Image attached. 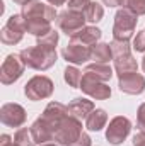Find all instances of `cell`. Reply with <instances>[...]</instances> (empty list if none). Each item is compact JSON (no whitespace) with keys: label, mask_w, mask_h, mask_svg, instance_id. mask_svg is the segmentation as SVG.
Returning <instances> with one entry per match:
<instances>
[{"label":"cell","mask_w":145,"mask_h":146,"mask_svg":"<svg viewBox=\"0 0 145 146\" xmlns=\"http://www.w3.org/2000/svg\"><path fill=\"white\" fill-rule=\"evenodd\" d=\"M21 60L24 61V65L31 70L36 72H44L48 68H51L56 63V49L51 48H44V46H33V48H26L19 53Z\"/></svg>","instance_id":"obj_1"},{"label":"cell","mask_w":145,"mask_h":146,"mask_svg":"<svg viewBox=\"0 0 145 146\" xmlns=\"http://www.w3.org/2000/svg\"><path fill=\"white\" fill-rule=\"evenodd\" d=\"M138 15L133 14L128 9H119L114 15V26H113V39L119 41H130L135 27H137Z\"/></svg>","instance_id":"obj_2"},{"label":"cell","mask_w":145,"mask_h":146,"mask_svg":"<svg viewBox=\"0 0 145 146\" xmlns=\"http://www.w3.org/2000/svg\"><path fill=\"white\" fill-rule=\"evenodd\" d=\"M82 121L68 115L55 133V141L60 146H72L82 134Z\"/></svg>","instance_id":"obj_3"},{"label":"cell","mask_w":145,"mask_h":146,"mask_svg":"<svg viewBox=\"0 0 145 146\" xmlns=\"http://www.w3.org/2000/svg\"><path fill=\"white\" fill-rule=\"evenodd\" d=\"M53 88H55V85H53V82H51L48 76L36 75V76H33V78L26 83L24 94H26V97H28L29 100H34V102H36V100H43V99L51 97Z\"/></svg>","instance_id":"obj_4"},{"label":"cell","mask_w":145,"mask_h":146,"mask_svg":"<svg viewBox=\"0 0 145 146\" xmlns=\"http://www.w3.org/2000/svg\"><path fill=\"white\" fill-rule=\"evenodd\" d=\"M24 68H26V65L19 54H9L0 66V82L3 85H10V83L17 82L22 76Z\"/></svg>","instance_id":"obj_5"},{"label":"cell","mask_w":145,"mask_h":146,"mask_svg":"<svg viewBox=\"0 0 145 146\" xmlns=\"http://www.w3.org/2000/svg\"><path fill=\"white\" fill-rule=\"evenodd\" d=\"M56 27L65 33L67 36H72L77 31H80L82 27H85V15L82 12H75V10H63L58 14L56 17Z\"/></svg>","instance_id":"obj_6"},{"label":"cell","mask_w":145,"mask_h":146,"mask_svg":"<svg viewBox=\"0 0 145 146\" xmlns=\"http://www.w3.org/2000/svg\"><path fill=\"white\" fill-rule=\"evenodd\" d=\"M24 19H44V21H56L58 14L56 9L53 5L43 3L41 0H29L28 3L22 5V12Z\"/></svg>","instance_id":"obj_7"},{"label":"cell","mask_w":145,"mask_h":146,"mask_svg":"<svg viewBox=\"0 0 145 146\" xmlns=\"http://www.w3.org/2000/svg\"><path fill=\"white\" fill-rule=\"evenodd\" d=\"M70 114H68V107L67 106H63V104H60V102H50L44 110H43V114H41V121L46 124V126H50L51 127V131L53 133H56L58 131V127H60V124L68 117Z\"/></svg>","instance_id":"obj_8"},{"label":"cell","mask_w":145,"mask_h":146,"mask_svg":"<svg viewBox=\"0 0 145 146\" xmlns=\"http://www.w3.org/2000/svg\"><path fill=\"white\" fill-rule=\"evenodd\" d=\"M130 131H132L130 119H126L123 115H116L114 119H111L108 129H106V139L109 141V145H121L128 138Z\"/></svg>","instance_id":"obj_9"},{"label":"cell","mask_w":145,"mask_h":146,"mask_svg":"<svg viewBox=\"0 0 145 146\" xmlns=\"http://www.w3.org/2000/svg\"><path fill=\"white\" fill-rule=\"evenodd\" d=\"M28 119V114L22 106L19 104H3L2 109H0V121L2 124L9 126V127H21Z\"/></svg>","instance_id":"obj_10"},{"label":"cell","mask_w":145,"mask_h":146,"mask_svg":"<svg viewBox=\"0 0 145 146\" xmlns=\"http://www.w3.org/2000/svg\"><path fill=\"white\" fill-rule=\"evenodd\" d=\"M84 94H87L89 97L96 99V100H106L111 97V87H109L106 82H99V80H94L87 75L82 76V82H80V87H79Z\"/></svg>","instance_id":"obj_11"},{"label":"cell","mask_w":145,"mask_h":146,"mask_svg":"<svg viewBox=\"0 0 145 146\" xmlns=\"http://www.w3.org/2000/svg\"><path fill=\"white\" fill-rule=\"evenodd\" d=\"M118 87L123 94L128 95H140L145 90V76L138 72L128 73L118 78Z\"/></svg>","instance_id":"obj_12"},{"label":"cell","mask_w":145,"mask_h":146,"mask_svg":"<svg viewBox=\"0 0 145 146\" xmlns=\"http://www.w3.org/2000/svg\"><path fill=\"white\" fill-rule=\"evenodd\" d=\"M62 56L67 60V63L72 65H82L87 60H91V48L89 46H82L77 42H70L63 48Z\"/></svg>","instance_id":"obj_13"},{"label":"cell","mask_w":145,"mask_h":146,"mask_svg":"<svg viewBox=\"0 0 145 146\" xmlns=\"http://www.w3.org/2000/svg\"><path fill=\"white\" fill-rule=\"evenodd\" d=\"M101 36H103V33H101L99 27H96V26H85V27H82L80 31H77L75 34L70 36V42H77V44L92 48L94 44H97V41L101 39Z\"/></svg>","instance_id":"obj_14"},{"label":"cell","mask_w":145,"mask_h":146,"mask_svg":"<svg viewBox=\"0 0 145 146\" xmlns=\"http://www.w3.org/2000/svg\"><path fill=\"white\" fill-rule=\"evenodd\" d=\"M67 107H68V114L72 117L79 119V121H84L94 110V102L89 100V99H84V97H77V99H73Z\"/></svg>","instance_id":"obj_15"},{"label":"cell","mask_w":145,"mask_h":146,"mask_svg":"<svg viewBox=\"0 0 145 146\" xmlns=\"http://www.w3.org/2000/svg\"><path fill=\"white\" fill-rule=\"evenodd\" d=\"M29 129H31V134H33V138H34V143H36V145L41 146V145L50 143V141H55V133H53V131H51V127H50V126H46L39 117L33 122V126H31Z\"/></svg>","instance_id":"obj_16"},{"label":"cell","mask_w":145,"mask_h":146,"mask_svg":"<svg viewBox=\"0 0 145 146\" xmlns=\"http://www.w3.org/2000/svg\"><path fill=\"white\" fill-rule=\"evenodd\" d=\"M84 75L94 78V80H99V82H106L108 83L113 76V70L108 63H92V65H87Z\"/></svg>","instance_id":"obj_17"},{"label":"cell","mask_w":145,"mask_h":146,"mask_svg":"<svg viewBox=\"0 0 145 146\" xmlns=\"http://www.w3.org/2000/svg\"><path fill=\"white\" fill-rule=\"evenodd\" d=\"M113 60H114V70H116L118 78L123 76V75H128V73H133L138 70V63L132 56V53L130 54H123V56H116Z\"/></svg>","instance_id":"obj_18"},{"label":"cell","mask_w":145,"mask_h":146,"mask_svg":"<svg viewBox=\"0 0 145 146\" xmlns=\"http://www.w3.org/2000/svg\"><path fill=\"white\" fill-rule=\"evenodd\" d=\"M106 122H108V114H106V110L104 109H94L91 114H89V117L85 119V127L89 129V131H101L104 126H106Z\"/></svg>","instance_id":"obj_19"},{"label":"cell","mask_w":145,"mask_h":146,"mask_svg":"<svg viewBox=\"0 0 145 146\" xmlns=\"http://www.w3.org/2000/svg\"><path fill=\"white\" fill-rule=\"evenodd\" d=\"M50 31H53L50 21H44V19H26V33L39 37V36L48 34Z\"/></svg>","instance_id":"obj_20"},{"label":"cell","mask_w":145,"mask_h":146,"mask_svg":"<svg viewBox=\"0 0 145 146\" xmlns=\"http://www.w3.org/2000/svg\"><path fill=\"white\" fill-rule=\"evenodd\" d=\"M113 58V51L111 46L106 42H97L91 48V60L94 63H108Z\"/></svg>","instance_id":"obj_21"},{"label":"cell","mask_w":145,"mask_h":146,"mask_svg":"<svg viewBox=\"0 0 145 146\" xmlns=\"http://www.w3.org/2000/svg\"><path fill=\"white\" fill-rule=\"evenodd\" d=\"M22 36H24L22 31L12 29V27H9L7 24H5V26L2 27V31H0V39H2V42L7 44V46H14V44L21 42V41H22Z\"/></svg>","instance_id":"obj_22"},{"label":"cell","mask_w":145,"mask_h":146,"mask_svg":"<svg viewBox=\"0 0 145 146\" xmlns=\"http://www.w3.org/2000/svg\"><path fill=\"white\" fill-rule=\"evenodd\" d=\"M84 15H85V21H89V22H99L104 17V9L101 3L91 2L87 5V9L84 10Z\"/></svg>","instance_id":"obj_23"},{"label":"cell","mask_w":145,"mask_h":146,"mask_svg":"<svg viewBox=\"0 0 145 146\" xmlns=\"http://www.w3.org/2000/svg\"><path fill=\"white\" fill-rule=\"evenodd\" d=\"M14 143L17 146H34V138H33V134H31V129H28V127H21V129H17L15 131V134H14Z\"/></svg>","instance_id":"obj_24"},{"label":"cell","mask_w":145,"mask_h":146,"mask_svg":"<svg viewBox=\"0 0 145 146\" xmlns=\"http://www.w3.org/2000/svg\"><path fill=\"white\" fill-rule=\"evenodd\" d=\"M63 76H65V82L73 87V88H79L80 87V82H82V72L77 68V66H67L65 72H63Z\"/></svg>","instance_id":"obj_25"},{"label":"cell","mask_w":145,"mask_h":146,"mask_svg":"<svg viewBox=\"0 0 145 146\" xmlns=\"http://www.w3.org/2000/svg\"><path fill=\"white\" fill-rule=\"evenodd\" d=\"M111 51H113V58L116 56H123V54H130L132 53V44L130 41H119V39H113L109 42Z\"/></svg>","instance_id":"obj_26"},{"label":"cell","mask_w":145,"mask_h":146,"mask_svg":"<svg viewBox=\"0 0 145 146\" xmlns=\"http://www.w3.org/2000/svg\"><path fill=\"white\" fill-rule=\"evenodd\" d=\"M121 7L137 15H145V0H121Z\"/></svg>","instance_id":"obj_27"},{"label":"cell","mask_w":145,"mask_h":146,"mask_svg":"<svg viewBox=\"0 0 145 146\" xmlns=\"http://www.w3.org/2000/svg\"><path fill=\"white\" fill-rule=\"evenodd\" d=\"M36 39H38V44H39V46L56 49V44H58V33H56V31H50L48 34L39 36V37H36Z\"/></svg>","instance_id":"obj_28"},{"label":"cell","mask_w":145,"mask_h":146,"mask_svg":"<svg viewBox=\"0 0 145 146\" xmlns=\"http://www.w3.org/2000/svg\"><path fill=\"white\" fill-rule=\"evenodd\" d=\"M91 3V0H67V7L68 10H75V12H82L87 9V5Z\"/></svg>","instance_id":"obj_29"},{"label":"cell","mask_w":145,"mask_h":146,"mask_svg":"<svg viewBox=\"0 0 145 146\" xmlns=\"http://www.w3.org/2000/svg\"><path fill=\"white\" fill-rule=\"evenodd\" d=\"M133 49L137 51V53H144L145 51V29L144 31H140V33H137V36L133 39Z\"/></svg>","instance_id":"obj_30"},{"label":"cell","mask_w":145,"mask_h":146,"mask_svg":"<svg viewBox=\"0 0 145 146\" xmlns=\"http://www.w3.org/2000/svg\"><path fill=\"white\" fill-rule=\"evenodd\" d=\"M137 127L140 129V133H145V102L140 104L137 110Z\"/></svg>","instance_id":"obj_31"},{"label":"cell","mask_w":145,"mask_h":146,"mask_svg":"<svg viewBox=\"0 0 145 146\" xmlns=\"http://www.w3.org/2000/svg\"><path fill=\"white\" fill-rule=\"evenodd\" d=\"M91 143H92L91 136H89L87 133H82V134H80V138H79L72 146H91Z\"/></svg>","instance_id":"obj_32"},{"label":"cell","mask_w":145,"mask_h":146,"mask_svg":"<svg viewBox=\"0 0 145 146\" xmlns=\"http://www.w3.org/2000/svg\"><path fill=\"white\" fill-rule=\"evenodd\" d=\"M133 146H145V133H138L133 136Z\"/></svg>","instance_id":"obj_33"},{"label":"cell","mask_w":145,"mask_h":146,"mask_svg":"<svg viewBox=\"0 0 145 146\" xmlns=\"http://www.w3.org/2000/svg\"><path fill=\"white\" fill-rule=\"evenodd\" d=\"M103 3L108 5V7H119L121 5V0H103Z\"/></svg>","instance_id":"obj_34"},{"label":"cell","mask_w":145,"mask_h":146,"mask_svg":"<svg viewBox=\"0 0 145 146\" xmlns=\"http://www.w3.org/2000/svg\"><path fill=\"white\" fill-rule=\"evenodd\" d=\"M10 141H12V138H10L9 134H2V138H0V146L7 145V143H10Z\"/></svg>","instance_id":"obj_35"},{"label":"cell","mask_w":145,"mask_h":146,"mask_svg":"<svg viewBox=\"0 0 145 146\" xmlns=\"http://www.w3.org/2000/svg\"><path fill=\"white\" fill-rule=\"evenodd\" d=\"M50 5H53V7H56V5H63V3H67V0H46Z\"/></svg>","instance_id":"obj_36"},{"label":"cell","mask_w":145,"mask_h":146,"mask_svg":"<svg viewBox=\"0 0 145 146\" xmlns=\"http://www.w3.org/2000/svg\"><path fill=\"white\" fill-rule=\"evenodd\" d=\"M14 3H17V5H24V3H28L29 0H12Z\"/></svg>","instance_id":"obj_37"},{"label":"cell","mask_w":145,"mask_h":146,"mask_svg":"<svg viewBox=\"0 0 145 146\" xmlns=\"http://www.w3.org/2000/svg\"><path fill=\"white\" fill-rule=\"evenodd\" d=\"M2 146H17L14 141H10V143H7V145H2Z\"/></svg>","instance_id":"obj_38"},{"label":"cell","mask_w":145,"mask_h":146,"mask_svg":"<svg viewBox=\"0 0 145 146\" xmlns=\"http://www.w3.org/2000/svg\"><path fill=\"white\" fill-rule=\"evenodd\" d=\"M142 70H144V73H145V56H144V60H142Z\"/></svg>","instance_id":"obj_39"},{"label":"cell","mask_w":145,"mask_h":146,"mask_svg":"<svg viewBox=\"0 0 145 146\" xmlns=\"http://www.w3.org/2000/svg\"><path fill=\"white\" fill-rule=\"evenodd\" d=\"M41 146H58V145H51V143H46V145H41Z\"/></svg>","instance_id":"obj_40"}]
</instances>
